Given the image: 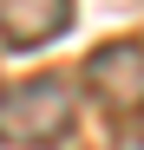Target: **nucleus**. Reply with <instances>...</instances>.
Wrapping results in <instances>:
<instances>
[{
    "label": "nucleus",
    "instance_id": "f257e3e1",
    "mask_svg": "<svg viewBox=\"0 0 144 150\" xmlns=\"http://www.w3.org/2000/svg\"><path fill=\"white\" fill-rule=\"evenodd\" d=\"M79 124V79L33 72L0 85V150H53Z\"/></svg>",
    "mask_w": 144,
    "mask_h": 150
},
{
    "label": "nucleus",
    "instance_id": "f03ea898",
    "mask_svg": "<svg viewBox=\"0 0 144 150\" xmlns=\"http://www.w3.org/2000/svg\"><path fill=\"white\" fill-rule=\"evenodd\" d=\"M85 98L111 117H144V39H105L79 72Z\"/></svg>",
    "mask_w": 144,
    "mask_h": 150
},
{
    "label": "nucleus",
    "instance_id": "7ed1b4c3",
    "mask_svg": "<svg viewBox=\"0 0 144 150\" xmlns=\"http://www.w3.org/2000/svg\"><path fill=\"white\" fill-rule=\"evenodd\" d=\"M72 26V0H0V46L33 52Z\"/></svg>",
    "mask_w": 144,
    "mask_h": 150
},
{
    "label": "nucleus",
    "instance_id": "20e7f679",
    "mask_svg": "<svg viewBox=\"0 0 144 150\" xmlns=\"http://www.w3.org/2000/svg\"><path fill=\"white\" fill-rule=\"evenodd\" d=\"M118 150H144V131H131V137H125V144H118Z\"/></svg>",
    "mask_w": 144,
    "mask_h": 150
}]
</instances>
